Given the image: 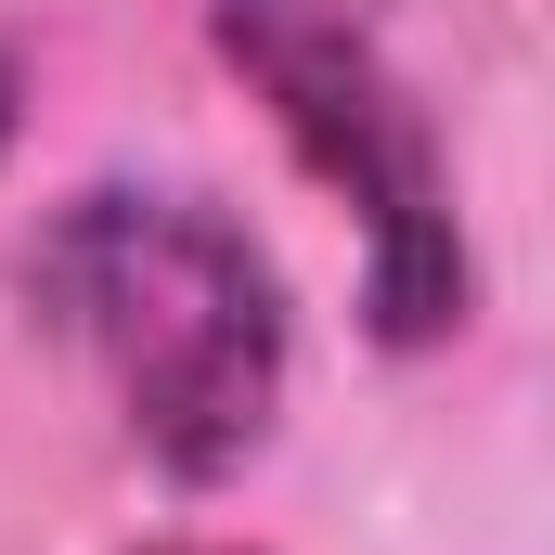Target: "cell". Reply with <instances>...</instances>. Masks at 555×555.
Returning a JSON list of instances; mask_svg holds the SVG:
<instances>
[{
	"mask_svg": "<svg viewBox=\"0 0 555 555\" xmlns=\"http://www.w3.org/2000/svg\"><path fill=\"white\" fill-rule=\"evenodd\" d=\"M26 310L65 336L142 465L233 478L284 414V284L259 233L181 181H91L26 233Z\"/></svg>",
	"mask_w": 555,
	"mask_h": 555,
	"instance_id": "1",
	"label": "cell"
},
{
	"mask_svg": "<svg viewBox=\"0 0 555 555\" xmlns=\"http://www.w3.org/2000/svg\"><path fill=\"white\" fill-rule=\"evenodd\" d=\"M142 555H220V543H142Z\"/></svg>",
	"mask_w": 555,
	"mask_h": 555,
	"instance_id": "5",
	"label": "cell"
},
{
	"mask_svg": "<svg viewBox=\"0 0 555 555\" xmlns=\"http://www.w3.org/2000/svg\"><path fill=\"white\" fill-rule=\"evenodd\" d=\"M220 52L259 78V104L284 117V142L362 207V310L388 349H426L465 323V233H452V168L426 104L388 78L375 26L349 13H297V0H220Z\"/></svg>",
	"mask_w": 555,
	"mask_h": 555,
	"instance_id": "2",
	"label": "cell"
},
{
	"mask_svg": "<svg viewBox=\"0 0 555 555\" xmlns=\"http://www.w3.org/2000/svg\"><path fill=\"white\" fill-rule=\"evenodd\" d=\"M13 91H26V65H13V52H0V142H13Z\"/></svg>",
	"mask_w": 555,
	"mask_h": 555,
	"instance_id": "3",
	"label": "cell"
},
{
	"mask_svg": "<svg viewBox=\"0 0 555 555\" xmlns=\"http://www.w3.org/2000/svg\"><path fill=\"white\" fill-rule=\"evenodd\" d=\"M297 13H349V26H375V0H297Z\"/></svg>",
	"mask_w": 555,
	"mask_h": 555,
	"instance_id": "4",
	"label": "cell"
}]
</instances>
